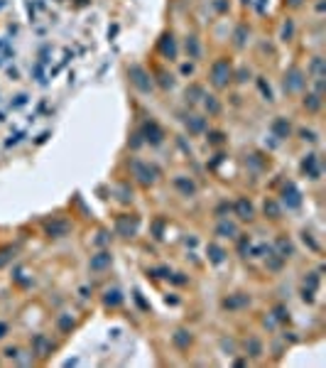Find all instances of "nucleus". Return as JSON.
I'll use <instances>...</instances> for the list:
<instances>
[{"label": "nucleus", "instance_id": "f257e3e1", "mask_svg": "<svg viewBox=\"0 0 326 368\" xmlns=\"http://www.w3.org/2000/svg\"><path fill=\"white\" fill-rule=\"evenodd\" d=\"M228 74H231V71H228V64H226V61H218V64L213 66V84L223 86L226 79H228Z\"/></svg>", "mask_w": 326, "mask_h": 368}, {"label": "nucleus", "instance_id": "f03ea898", "mask_svg": "<svg viewBox=\"0 0 326 368\" xmlns=\"http://www.w3.org/2000/svg\"><path fill=\"white\" fill-rule=\"evenodd\" d=\"M32 346L37 349V354H39V356H47V354L52 351V344L47 341V337H44V334H37V337H34V341H32Z\"/></svg>", "mask_w": 326, "mask_h": 368}, {"label": "nucleus", "instance_id": "7ed1b4c3", "mask_svg": "<svg viewBox=\"0 0 326 368\" xmlns=\"http://www.w3.org/2000/svg\"><path fill=\"white\" fill-rule=\"evenodd\" d=\"M236 211H238V216H240L243 221H250V219H253V206H250L245 199H238Z\"/></svg>", "mask_w": 326, "mask_h": 368}, {"label": "nucleus", "instance_id": "20e7f679", "mask_svg": "<svg viewBox=\"0 0 326 368\" xmlns=\"http://www.w3.org/2000/svg\"><path fill=\"white\" fill-rule=\"evenodd\" d=\"M47 233H49V236H54V238H61V236H66V233H69V224H66V221L49 224V226H47Z\"/></svg>", "mask_w": 326, "mask_h": 368}, {"label": "nucleus", "instance_id": "39448f33", "mask_svg": "<svg viewBox=\"0 0 326 368\" xmlns=\"http://www.w3.org/2000/svg\"><path fill=\"white\" fill-rule=\"evenodd\" d=\"M106 265H111V253H98L91 258V270H103Z\"/></svg>", "mask_w": 326, "mask_h": 368}, {"label": "nucleus", "instance_id": "423d86ee", "mask_svg": "<svg viewBox=\"0 0 326 368\" xmlns=\"http://www.w3.org/2000/svg\"><path fill=\"white\" fill-rule=\"evenodd\" d=\"M12 258H15V248H12V246H2V248H0V268L7 265Z\"/></svg>", "mask_w": 326, "mask_h": 368}, {"label": "nucleus", "instance_id": "0eeeda50", "mask_svg": "<svg viewBox=\"0 0 326 368\" xmlns=\"http://www.w3.org/2000/svg\"><path fill=\"white\" fill-rule=\"evenodd\" d=\"M216 233H218V236H223V238H236V226H233V224H226V221H223L221 226L216 228Z\"/></svg>", "mask_w": 326, "mask_h": 368}, {"label": "nucleus", "instance_id": "6e6552de", "mask_svg": "<svg viewBox=\"0 0 326 368\" xmlns=\"http://www.w3.org/2000/svg\"><path fill=\"white\" fill-rule=\"evenodd\" d=\"M245 349H250V356H260V354H263V346H260V341H255V339L245 341Z\"/></svg>", "mask_w": 326, "mask_h": 368}, {"label": "nucleus", "instance_id": "1a4fd4ad", "mask_svg": "<svg viewBox=\"0 0 326 368\" xmlns=\"http://www.w3.org/2000/svg\"><path fill=\"white\" fill-rule=\"evenodd\" d=\"M208 253H211V260H213V263H221V260H223V251H221L218 246H208Z\"/></svg>", "mask_w": 326, "mask_h": 368}, {"label": "nucleus", "instance_id": "9d476101", "mask_svg": "<svg viewBox=\"0 0 326 368\" xmlns=\"http://www.w3.org/2000/svg\"><path fill=\"white\" fill-rule=\"evenodd\" d=\"M106 295H108V297H106V305H113V307H116V305H120V292H118V290H113V292L108 290Z\"/></svg>", "mask_w": 326, "mask_h": 368}, {"label": "nucleus", "instance_id": "9b49d317", "mask_svg": "<svg viewBox=\"0 0 326 368\" xmlns=\"http://www.w3.org/2000/svg\"><path fill=\"white\" fill-rule=\"evenodd\" d=\"M189 341H191V337H189L186 332H177V337H174V344H177V346H181V349H184Z\"/></svg>", "mask_w": 326, "mask_h": 368}, {"label": "nucleus", "instance_id": "f8f14e48", "mask_svg": "<svg viewBox=\"0 0 326 368\" xmlns=\"http://www.w3.org/2000/svg\"><path fill=\"white\" fill-rule=\"evenodd\" d=\"M265 211H270V214H272L270 219H280V211H277V206H275V204H265Z\"/></svg>", "mask_w": 326, "mask_h": 368}, {"label": "nucleus", "instance_id": "ddd939ff", "mask_svg": "<svg viewBox=\"0 0 326 368\" xmlns=\"http://www.w3.org/2000/svg\"><path fill=\"white\" fill-rule=\"evenodd\" d=\"M5 334H7V324H5V322H0V339H2Z\"/></svg>", "mask_w": 326, "mask_h": 368}]
</instances>
